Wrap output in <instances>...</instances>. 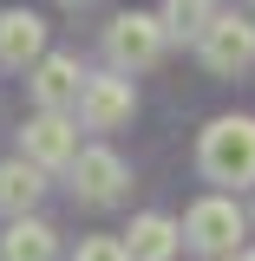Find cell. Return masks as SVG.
<instances>
[{
	"mask_svg": "<svg viewBox=\"0 0 255 261\" xmlns=\"http://www.w3.org/2000/svg\"><path fill=\"white\" fill-rule=\"evenodd\" d=\"M196 53H203V65L216 79H242L255 65V20L249 13H216V27L196 39Z\"/></svg>",
	"mask_w": 255,
	"mask_h": 261,
	"instance_id": "obj_4",
	"label": "cell"
},
{
	"mask_svg": "<svg viewBox=\"0 0 255 261\" xmlns=\"http://www.w3.org/2000/svg\"><path fill=\"white\" fill-rule=\"evenodd\" d=\"M164 27L170 39H203L216 27V13H210V0H164Z\"/></svg>",
	"mask_w": 255,
	"mask_h": 261,
	"instance_id": "obj_13",
	"label": "cell"
},
{
	"mask_svg": "<svg viewBox=\"0 0 255 261\" xmlns=\"http://www.w3.org/2000/svg\"><path fill=\"white\" fill-rule=\"evenodd\" d=\"M72 261H131V248L118 235H85V242L72 248Z\"/></svg>",
	"mask_w": 255,
	"mask_h": 261,
	"instance_id": "obj_14",
	"label": "cell"
},
{
	"mask_svg": "<svg viewBox=\"0 0 255 261\" xmlns=\"http://www.w3.org/2000/svg\"><path fill=\"white\" fill-rule=\"evenodd\" d=\"M125 248H131V261H170L177 248H183V222H170V216H131V228H125Z\"/></svg>",
	"mask_w": 255,
	"mask_h": 261,
	"instance_id": "obj_10",
	"label": "cell"
},
{
	"mask_svg": "<svg viewBox=\"0 0 255 261\" xmlns=\"http://www.w3.org/2000/svg\"><path fill=\"white\" fill-rule=\"evenodd\" d=\"M131 111H137L131 79H125V72H105V79H92V85H85L79 124H85V130H118V124H131Z\"/></svg>",
	"mask_w": 255,
	"mask_h": 261,
	"instance_id": "obj_9",
	"label": "cell"
},
{
	"mask_svg": "<svg viewBox=\"0 0 255 261\" xmlns=\"http://www.w3.org/2000/svg\"><path fill=\"white\" fill-rule=\"evenodd\" d=\"M65 176H72V196H79V202H92V209L118 202V196H125V183H131L125 157H118V150H105V144H92V150L72 163Z\"/></svg>",
	"mask_w": 255,
	"mask_h": 261,
	"instance_id": "obj_7",
	"label": "cell"
},
{
	"mask_svg": "<svg viewBox=\"0 0 255 261\" xmlns=\"http://www.w3.org/2000/svg\"><path fill=\"white\" fill-rule=\"evenodd\" d=\"M196 163H203L210 183H229V190L255 183V118H242V111L210 118L196 137Z\"/></svg>",
	"mask_w": 255,
	"mask_h": 261,
	"instance_id": "obj_1",
	"label": "cell"
},
{
	"mask_svg": "<svg viewBox=\"0 0 255 261\" xmlns=\"http://www.w3.org/2000/svg\"><path fill=\"white\" fill-rule=\"evenodd\" d=\"M236 261H255V248H242V255H236Z\"/></svg>",
	"mask_w": 255,
	"mask_h": 261,
	"instance_id": "obj_15",
	"label": "cell"
},
{
	"mask_svg": "<svg viewBox=\"0 0 255 261\" xmlns=\"http://www.w3.org/2000/svg\"><path fill=\"white\" fill-rule=\"evenodd\" d=\"M0 261H59V228L27 216V222H7L0 235Z\"/></svg>",
	"mask_w": 255,
	"mask_h": 261,
	"instance_id": "obj_12",
	"label": "cell"
},
{
	"mask_svg": "<svg viewBox=\"0 0 255 261\" xmlns=\"http://www.w3.org/2000/svg\"><path fill=\"white\" fill-rule=\"evenodd\" d=\"M164 46H170V27H164V13H118L111 27H105V59L111 72H151L164 59Z\"/></svg>",
	"mask_w": 255,
	"mask_h": 261,
	"instance_id": "obj_2",
	"label": "cell"
},
{
	"mask_svg": "<svg viewBox=\"0 0 255 261\" xmlns=\"http://www.w3.org/2000/svg\"><path fill=\"white\" fill-rule=\"evenodd\" d=\"M46 190V170H33L27 157H7L0 163V216H13V222H27L33 202Z\"/></svg>",
	"mask_w": 255,
	"mask_h": 261,
	"instance_id": "obj_11",
	"label": "cell"
},
{
	"mask_svg": "<svg viewBox=\"0 0 255 261\" xmlns=\"http://www.w3.org/2000/svg\"><path fill=\"white\" fill-rule=\"evenodd\" d=\"M46 59V20L33 7H7L0 13V65L7 72H33Z\"/></svg>",
	"mask_w": 255,
	"mask_h": 261,
	"instance_id": "obj_8",
	"label": "cell"
},
{
	"mask_svg": "<svg viewBox=\"0 0 255 261\" xmlns=\"http://www.w3.org/2000/svg\"><path fill=\"white\" fill-rule=\"evenodd\" d=\"M242 228H249V216H242L236 196H203L190 216H183V242H190L196 255L236 261V255H242Z\"/></svg>",
	"mask_w": 255,
	"mask_h": 261,
	"instance_id": "obj_3",
	"label": "cell"
},
{
	"mask_svg": "<svg viewBox=\"0 0 255 261\" xmlns=\"http://www.w3.org/2000/svg\"><path fill=\"white\" fill-rule=\"evenodd\" d=\"M20 157L33 170H72V163L85 157L79 150V124L72 118H53V111H39L27 130H20Z\"/></svg>",
	"mask_w": 255,
	"mask_h": 261,
	"instance_id": "obj_6",
	"label": "cell"
},
{
	"mask_svg": "<svg viewBox=\"0 0 255 261\" xmlns=\"http://www.w3.org/2000/svg\"><path fill=\"white\" fill-rule=\"evenodd\" d=\"M72 7H85V0H72Z\"/></svg>",
	"mask_w": 255,
	"mask_h": 261,
	"instance_id": "obj_16",
	"label": "cell"
},
{
	"mask_svg": "<svg viewBox=\"0 0 255 261\" xmlns=\"http://www.w3.org/2000/svg\"><path fill=\"white\" fill-rule=\"evenodd\" d=\"M27 85H33V105L39 111H53V118H65L72 105H85V65H79V53H46V59L27 72Z\"/></svg>",
	"mask_w": 255,
	"mask_h": 261,
	"instance_id": "obj_5",
	"label": "cell"
}]
</instances>
